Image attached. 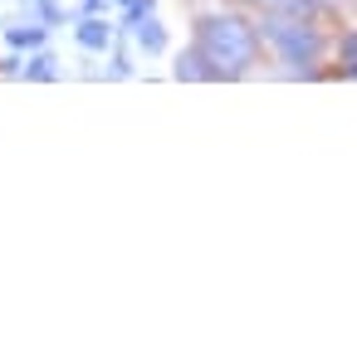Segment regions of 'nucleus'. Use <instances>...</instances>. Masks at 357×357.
<instances>
[{
  "label": "nucleus",
  "instance_id": "nucleus-5",
  "mask_svg": "<svg viewBox=\"0 0 357 357\" xmlns=\"http://www.w3.org/2000/svg\"><path fill=\"white\" fill-rule=\"evenodd\" d=\"M176 79H186V84H220V79H215V69L206 64V54H201L196 45L176 59Z\"/></svg>",
  "mask_w": 357,
  "mask_h": 357
},
{
  "label": "nucleus",
  "instance_id": "nucleus-15",
  "mask_svg": "<svg viewBox=\"0 0 357 357\" xmlns=\"http://www.w3.org/2000/svg\"><path fill=\"white\" fill-rule=\"evenodd\" d=\"M118 6H128V0H118Z\"/></svg>",
  "mask_w": 357,
  "mask_h": 357
},
{
  "label": "nucleus",
  "instance_id": "nucleus-12",
  "mask_svg": "<svg viewBox=\"0 0 357 357\" xmlns=\"http://www.w3.org/2000/svg\"><path fill=\"white\" fill-rule=\"evenodd\" d=\"M352 59H357V40L342 35V69H347V74H352Z\"/></svg>",
  "mask_w": 357,
  "mask_h": 357
},
{
  "label": "nucleus",
  "instance_id": "nucleus-9",
  "mask_svg": "<svg viewBox=\"0 0 357 357\" xmlns=\"http://www.w3.org/2000/svg\"><path fill=\"white\" fill-rule=\"evenodd\" d=\"M35 15H40V25H45V30H54V25H64V10L54 6V0H35Z\"/></svg>",
  "mask_w": 357,
  "mask_h": 357
},
{
  "label": "nucleus",
  "instance_id": "nucleus-13",
  "mask_svg": "<svg viewBox=\"0 0 357 357\" xmlns=\"http://www.w3.org/2000/svg\"><path fill=\"white\" fill-rule=\"evenodd\" d=\"M103 6H108V0H84V15H98Z\"/></svg>",
  "mask_w": 357,
  "mask_h": 357
},
{
  "label": "nucleus",
  "instance_id": "nucleus-3",
  "mask_svg": "<svg viewBox=\"0 0 357 357\" xmlns=\"http://www.w3.org/2000/svg\"><path fill=\"white\" fill-rule=\"evenodd\" d=\"M74 40H79V50H89V54H108L113 40H118V30H113L103 15H84V20L74 25Z\"/></svg>",
  "mask_w": 357,
  "mask_h": 357
},
{
  "label": "nucleus",
  "instance_id": "nucleus-7",
  "mask_svg": "<svg viewBox=\"0 0 357 357\" xmlns=\"http://www.w3.org/2000/svg\"><path fill=\"white\" fill-rule=\"evenodd\" d=\"M6 40L10 50H45V25H10Z\"/></svg>",
  "mask_w": 357,
  "mask_h": 357
},
{
  "label": "nucleus",
  "instance_id": "nucleus-14",
  "mask_svg": "<svg viewBox=\"0 0 357 357\" xmlns=\"http://www.w3.org/2000/svg\"><path fill=\"white\" fill-rule=\"evenodd\" d=\"M313 6H347V0H313Z\"/></svg>",
  "mask_w": 357,
  "mask_h": 357
},
{
  "label": "nucleus",
  "instance_id": "nucleus-11",
  "mask_svg": "<svg viewBox=\"0 0 357 357\" xmlns=\"http://www.w3.org/2000/svg\"><path fill=\"white\" fill-rule=\"evenodd\" d=\"M132 74V59L128 54H113V69H108V79H128Z\"/></svg>",
  "mask_w": 357,
  "mask_h": 357
},
{
  "label": "nucleus",
  "instance_id": "nucleus-8",
  "mask_svg": "<svg viewBox=\"0 0 357 357\" xmlns=\"http://www.w3.org/2000/svg\"><path fill=\"white\" fill-rule=\"evenodd\" d=\"M20 79H35V84H50V79H59V69H54V54L35 50V59H30V64H20Z\"/></svg>",
  "mask_w": 357,
  "mask_h": 357
},
{
  "label": "nucleus",
  "instance_id": "nucleus-4",
  "mask_svg": "<svg viewBox=\"0 0 357 357\" xmlns=\"http://www.w3.org/2000/svg\"><path fill=\"white\" fill-rule=\"evenodd\" d=\"M128 30H132V40H137L142 54H167V25H162L157 15H142V20H132Z\"/></svg>",
  "mask_w": 357,
  "mask_h": 357
},
{
  "label": "nucleus",
  "instance_id": "nucleus-10",
  "mask_svg": "<svg viewBox=\"0 0 357 357\" xmlns=\"http://www.w3.org/2000/svg\"><path fill=\"white\" fill-rule=\"evenodd\" d=\"M152 10H157V0H128V15H123V25H132V20L152 15Z\"/></svg>",
  "mask_w": 357,
  "mask_h": 357
},
{
  "label": "nucleus",
  "instance_id": "nucleus-2",
  "mask_svg": "<svg viewBox=\"0 0 357 357\" xmlns=\"http://www.w3.org/2000/svg\"><path fill=\"white\" fill-rule=\"evenodd\" d=\"M259 45L274 50V59L294 74H308L323 59V35L313 30V20L303 15H259Z\"/></svg>",
  "mask_w": 357,
  "mask_h": 357
},
{
  "label": "nucleus",
  "instance_id": "nucleus-6",
  "mask_svg": "<svg viewBox=\"0 0 357 357\" xmlns=\"http://www.w3.org/2000/svg\"><path fill=\"white\" fill-rule=\"evenodd\" d=\"M250 6H259V15H313L318 6H313V0H250Z\"/></svg>",
  "mask_w": 357,
  "mask_h": 357
},
{
  "label": "nucleus",
  "instance_id": "nucleus-1",
  "mask_svg": "<svg viewBox=\"0 0 357 357\" xmlns=\"http://www.w3.org/2000/svg\"><path fill=\"white\" fill-rule=\"evenodd\" d=\"M196 50L215 69V79H245L259 64V35L240 15H201L196 20Z\"/></svg>",
  "mask_w": 357,
  "mask_h": 357
}]
</instances>
